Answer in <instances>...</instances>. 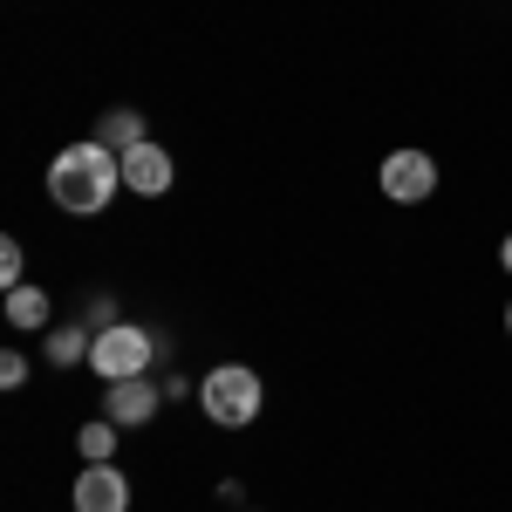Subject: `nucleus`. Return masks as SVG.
Returning <instances> with one entry per match:
<instances>
[{
    "label": "nucleus",
    "mask_w": 512,
    "mask_h": 512,
    "mask_svg": "<svg viewBox=\"0 0 512 512\" xmlns=\"http://www.w3.org/2000/svg\"><path fill=\"white\" fill-rule=\"evenodd\" d=\"M117 192H123V158L110 144H96V137L55 151V164H48V198L62 212H76V219H96Z\"/></svg>",
    "instance_id": "1"
},
{
    "label": "nucleus",
    "mask_w": 512,
    "mask_h": 512,
    "mask_svg": "<svg viewBox=\"0 0 512 512\" xmlns=\"http://www.w3.org/2000/svg\"><path fill=\"white\" fill-rule=\"evenodd\" d=\"M260 403H267V383H260V369H246V362H219V369H205V383H198V410H205V424H219V431L260 424Z\"/></svg>",
    "instance_id": "2"
},
{
    "label": "nucleus",
    "mask_w": 512,
    "mask_h": 512,
    "mask_svg": "<svg viewBox=\"0 0 512 512\" xmlns=\"http://www.w3.org/2000/svg\"><path fill=\"white\" fill-rule=\"evenodd\" d=\"M151 355H158V342H151L144 328L117 321V328H103V335L89 342V369H96L103 383H130V376H151Z\"/></svg>",
    "instance_id": "3"
},
{
    "label": "nucleus",
    "mask_w": 512,
    "mask_h": 512,
    "mask_svg": "<svg viewBox=\"0 0 512 512\" xmlns=\"http://www.w3.org/2000/svg\"><path fill=\"white\" fill-rule=\"evenodd\" d=\"M376 185H383L390 205H424L437 192V158L431 151H390L383 171H376Z\"/></svg>",
    "instance_id": "4"
},
{
    "label": "nucleus",
    "mask_w": 512,
    "mask_h": 512,
    "mask_svg": "<svg viewBox=\"0 0 512 512\" xmlns=\"http://www.w3.org/2000/svg\"><path fill=\"white\" fill-rule=\"evenodd\" d=\"M158 410H164V383H151V376L110 383V396H103V417H110L117 431H137V424H151Z\"/></svg>",
    "instance_id": "5"
},
{
    "label": "nucleus",
    "mask_w": 512,
    "mask_h": 512,
    "mask_svg": "<svg viewBox=\"0 0 512 512\" xmlns=\"http://www.w3.org/2000/svg\"><path fill=\"white\" fill-rule=\"evenodd\" d=\"M171 151H164L158 137H144L137 151H123V192H137V198H164L171 192Z\"/></svg>",
    "instance_id": "6"
},
{
    "label": "nucleus",
    "mask_w": 512,
    "mask_h": 512,
    "mask_svg": "<svg viewBox=\"0 0 512 512\" xmlns=\"http://www.w3.org/2000/svg\"><path fill=\"white\" fill-rule=\"evenodd\" d=\"M76 512H130V478H123L117 465H82Z\"/></svg>",
    "instance_id": "7"
},
{
    "label": "nucleus",
    "mask_w": 512,
    "mask_h": 512,
    "mask_svg": "<svg viewBox=\"0 0 512 512\" xmlns=\"http://www.w3.org/2000/svg\"><path fill=\"white\" fill-rule=\"evenodd\" d=\"M144 137H151V130H144V117H137V110H110V117L96 123V144H110V151H137V144H144Z\"/></svg>",
    "instance_id": "8"
},
{
    "label": "nucleus",
    "mask_w": 512,
    "mask_h": 512,
    "mask_svg": "<svg viewBox=\"0 0 512 512\" xmlns=\"http://www.w3.org/2000/svg\"><path fill=\"white\" fill-rule=\"evenodd\" d=\"M89 342H96V328H55V335H48V362H55V369H89Z\"/></svg>",
    "instance_id": "9"
},
{
    "label": "nucleus",
    "mask_w": 512,
    "mask_h": 512,
    "mask_svg": "<svg viewBox=\"0 0 512 512\" xmlns=\"http://www.w3.org/2000/svg\"><path fill=\"white\" fill-rule=\"evenodd\" d=\"M76 451H82V465H110V458H117V424H110V417L82 424V431H76Z\"/></svg>",
    "instance_id": "10"
},
{
    "label": "nucleus",
    "mask_w": 512,
    "mask_h": 512,
    "mask_svg": "<svg viewBox=\"0 0 512 512\" xmlns=\"http://www.w3.org/2000/svg\"><path fill=\"white\" fill-rule=\"evenodd\" d=\"M7 321L14 328H48V294L41 287H7Z\"/></svg>",
    "instance_id": "11"
},
{
    "label": "nucleus",
    "mask_w": 512,
    "mask_h": 512,
    "mask_svg": "<svg viewBox=\"0 0 512 512\" xmlns=\"http://www.w3.org/2000/svg\"><path fill=\"white\" fill-rule=\"evenodd\" d=\"M21 267H28L21 239H0V280H7V287H21Z\"/></svg>",
    "instance_id": "12"
},
{
    "label": "nucleus",
    "mask_w": 512,
    "mask_h": 512,
    "mask_svg": "<svg viewBox=\"0 0 512 512\" xmlns=\"http://www.w3.org/2000/svg\"><path fill=\"white\" fill-rule=\"evenodd\" d=\"M0 383H7V390H21V383H28V355H21V349L0 355Z\"/></svg>",
    "instance_id": "13"
},
{
    "label": "nucleus",
    "mask_w": 512,
    "mask_h": 512,
    "mask_svg": "<svg viewBox=\"0 0 512 512\" xmlns=\"http://www.w3.org/2000/svg\"><path fill=\"white\" fill-rule=\"evenodd\" d=\"M499 260H506V274H512V233H506V246H499Z\"/></svg>",
    "instance_id": "14"
},
{
    "label": "nucleus",
    "mask_w": 512,
    "mask_h": 512,
    "mask_svg": "<svg viewBox=\"0 0 512 512\" xmlns=\"http://www.w3.org/2000/svg\"><path fill=\"white\" fill-rule=\"evenodd\" d=\"M506 335H512V301H506Z\"/></svg>",
    "instance_id": "15"
}]
</instances>
